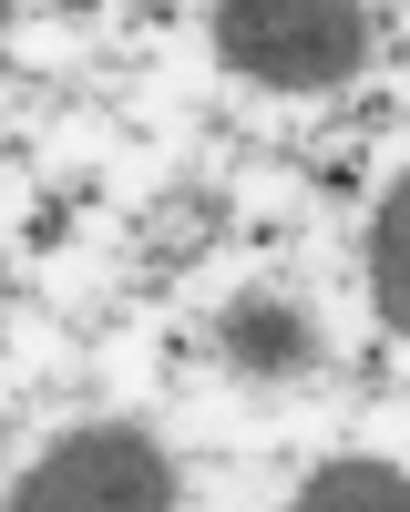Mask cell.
I'll use <instances>...</instances> for the list:
<instances>
[{"instance_id": "obj_1", "label": "cell", "mask_w": 410, "mask_h": 512, "mask_svg": "<svg viewBox=\"0 0 410 512\" xmlns=\"http://www.w3.org/2000/svg\"><path fill=\"white\" fill-rule=\"evenodd\" d=\"M216 52L267 93H328L369 62V11H349V0H236V11H216Z\"/></svg>"}, {"instance_id": "obj_2", "label": "cell", "mask_w": 410, "mask_h": 512, "mask_svg": "<svg viewBox=\"0 0 410 512\" xmlns=\"http://www.w3.org/2000/svg\"><path fill=\"white\" fill-rule=\"evenodd\" d=\"M11 512H175V461L144 431H62L52 451L21 472Z\"/></svg>"}, {"instance_id": "obj_3", "label": "cell", "mask_w": 410, "mask_h": 512, "mask_svg": "<svg viewBox=\"0 0 410 512\" xmlns=\"http://www.w3.org/2000/svg\"><path fill=\"white\" fill-rule=\"evenodd\" d=\"M369 308H380V328L410 338V175L380 195V216H369Z\"/></svg>"}, {"instance_id": "obj_4", "label": "cell", "mask_w": 410, "mask_h": 512, "mask_svg": "<svg viewBox=\"0 0 410 512\" xmlns=\"http://www.w3.org/2000/svg\"><path fill=\"white\" fill-rule=\"evenodd\" d=\"M298 512H410V472H390V461H328L298 492Z\"/></svg>"}]
</instances>
